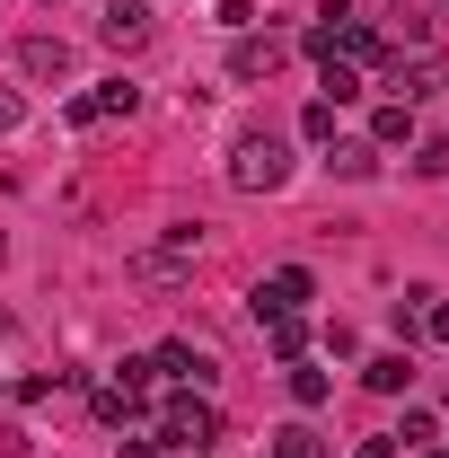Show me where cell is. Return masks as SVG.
Wrapping results in <instances>:
<instances>
[{
    "mask_svg": "<svg viewBox=\"0 0 449 458\" xmlns=\"http://www.w3.org/2000/svg\"><path fill=\"white\" fill-rule=\"evenodd\" d=\"M318 300V274L309 265H282V274H265V283L247 291V309H256V327H274V318H300Z\"/></svg>",
    "mask_w": 449,
    "mask_h": 458,
    "instance_id": "cell-4",
    "label": "cell"
},
{
    "mask_svg": "<svg viewBox=\"0 0 449 458\" xmlns=\"http://www.w3.org/2000/svg\"><path fill=\"white\" fill-rule=\"evenodd\" d=\"M361 388H370V397H405V388H414V352H370V361H361Z\"/></svg>",
    "mask_w": 449,
    "mask_h": 458,
    "instance_id": "cell-12",
    "label": "cell"
},
{
    "mask_svg": "<svg viewBox=\"0 0 449 458\" xmlns=\"http://www.w3.org/2000/svg\"><path fill=\"white\" fill-rule=\"evenodd\" d=\"M114 458H159V441H114Z\"/></svg>",
    "mask_w": 449,
    "mask_h": 458,
    "instance_id": "cell-27",
    "label": "cell"
},
{
    "mask_svg": "<svg viewBox=\"0 0 449 458\" xmlns=\"http://www.w3.org/2000/svg\"><path fill=\"white\" fill-rule=\"evenodd\" d=\"M36 441H27V423H0V458H27Z\"/></svg>",
    "mask_w": 449,
    "mask_h": 458,
    "instance_id": "cell-25",
    "label": "cell"
},
{
    "mask_svg": "<svg viewBox=\"0 0 449 458\" xmlns=\"http://www.w3.org/2000/svg\"><path fill=\"white\" fill-rule=\"evenodd\" d=\"M18 71H27L36 89H62V80L80 71V54H71L62 36H18Z\"/></svg>",
    "mask_w": 449,
    "mask_h": 458,
    "instance_id": "cell-7",
    "label": "cell"
},
{
    "mask_svg": "<svg viewBox=\"0 0 449 458\" xmlns=\"http://www.w3.org/2000/svg\"><path fill=\"white\" fill-rule=\"evenodd\" d=\"M150 361H159V379H176V388H203V397H212V379H221V361H212L203 344H159Z\"/></svg>",
    "mask_w": 449,
    "mask_h": 458,
    "instance_id": "cell-8",
    "label": "cell"
},
{
    "mask_svg": "<svg viewBox=\"0 0 449 458\" xmlns=\"http://www.w3.org/2000/svg\"><path fill=\"white\" fill-rule=\"evenodd\" d=\"M265 352L274 361H309V318H274L265 327Z\"/></svg>",
    "mask_w": 449,
    "mask_h": 458,
    "instance_id": "cell-14",
    "label": "cell"
},
{
    "mask_svg": "<svg viewBox=\"0 0 449 458\" xmlns=\"http://www.w3.org/2000/svg\"><path fill=\"white\" fill-rule=\"evenodd\" d=\"M282 62H291L282 36H238V45H229V80H274Z\"/></svg>",
    "mask_w": 449,
    "mask_h": 458,
    "instance_id": "cell-10",
    "label": "cell"
},
{
    "mask_svg": "<svg viewBox=\"0 0 449 458\" xmlns=\"http://www.w3.org/2000/svg\"><path fill=\"white\" fill-rule=\"evenodd\" d=\"M97 45L141 54V45H150V0H97Z\"/></svg>",
    "mask_w": 449,
    "mask_h": 458,
    "instance_id": "cell-6",
    "label": "cell"
},
{
    "mask_svg": "<svg viewBox=\"0 0 449 458\" xmlns=\"http://www.w3.org/2000/svg\"><path fill=\"white\" fill-rule=\"evenodd\" d=\"M18 123H27V98H18V89H0V132H18Z\"/></svg>",
    "mask_w": 449,
    "mask_h": 458,
    "instance_id": "cell-26",
    "label": "cell"
},
{
    "mask_svg": "<svg viewBox=\"0 0 449 458\" xmlns=\"http://www.w3.org/2000/svg\"><path fill=\"white\" fill-rule=\"evenodd\" d=\"M423 335H432V344H449V300H441V291H432V309H423Z\"/></svg>",
    "mask_w": 449,
    "mask_h": 458,
    "instance_id": "cell-24",
    "label": "cell"
},
{
    "mask_svg": "<svg viewBox=\"0 0 449 458\" xmlns=\"http://www.w3.org/2000/svg\"><path fill=\"white\" fill-rule=\"evenodd\" d=\"M89 405H97V423H106V432H132V423H141V388H123V379H97V388H89Z\"/></svg>",
    "mask_w": 449,
    "mask_h": 458,
    "instance_id": "cell-11",
    "label": "cell"
},
{
    "mask_svg": "<svg viewBox=\"0 0 449 458\" xmlns=\"http://www.w3.org/2000/svg\"><path fill=\"white\" fill-rule=\"evenodd\" d=\"M414 176L441 185V176H449V141H414Z\"/></svg>",
    "mask_w": 449,
    "mask_h": 458,
    "instance_id": "cell-20",
    "label": "cell"
},
{
    "mask_svg": "<svg viewBox=\"0 0 449 458\" xmlns=\"http://www.w3.org/2000/svg\"><path fill=\"white\" fill-rule=\"evenodd\" d=\"M274 458H326V441H318L309 423H282V432H274Z\"/></svg>",
    "mask_w": 449,
    "mask_h": 458,
    "instance_id": "cell-17",
    "label": "cell"
},
{
    "mask_svg": "<svg viewBox=\"0 0 449 458\" xmlns=\"http://www.w3.org/2000/svg\"><path fill=\"white\" fill-rule=\"evenodd\" d=\"M423 458H449V441H423Z\"/></svg>",
    "mask_w": 449,
    "mask_h": 458,
    "instance_id": "cell-28",
    "label": "cell"
},
{
    "mask_svg": "<svg viewBox=\"0 0 449 458\" xmlns=\"http://www.w3.org/2000/svg\"><path fill=\"white\" fill-rule=\"evenodd\" d=\"M159 441H168V450H212V441H221V405L203 397V388H176L168 405H159Z\"/></svg>",
    "mask_w": 449,
    "mask_h": 458,
    "instance_id": "cell-3",
    "label": "cell"
},
{
    "mask_svg": "<svg viewBox=\"0 0 449 458\" xmlns=\"http://www.w3.org/2000/svg\"><path fill=\"white\" fill-rule=\"evenodd\" d=\"M62 379H71V370H54V379H45V370H27V379H18L9 397H18V405H45V397H54V388H62Z\"/></svg>",
    "mask_w": 449,
    "mask_h": 458,
    "instance_id": "cell-22",
    "label": "cell"
},
{
    "mask_svg": "<svg viewBox=\"0 0 449 458\" xmlns=\"http://www.w3.org/2000/svg\"><path fill=\"white\" fill-rule=\"evenodd\" d=\"M132 106H141V89H132V80H97V89H80V98H71V123L89 132V123H106V114H132Z\"/></svg>",
    "mask_w": 449,
    "mask_h": 458,
    "instance_id": "cell-9",
    "label": "cell"
},
{
    "mask_svg": "<svg viewBox=\"0 0 449 458\" xmlns=\"http://www.w3.org/2000/svg\"><path fill=\"white\" fill-rule=\"evenodd\" d=\"M282 370H291V397L300 405H326V388H335L326 370H309V361H282Z\"/></svg>",
    "mask_w": 449,
    "mask_h": 458,
    "instance_id": "cell-18",
    "label": "cell"
},
{
    "mask_svg": "<svg viewBox=\"0 0 449 458\" xmlns=\"http://www.w3.org/2000/svg\"><path fill=\"white\" fill-rule=\"evenodd\" d=\"M441 89H449V62L432 54V45H414V54L388 62V98H396V106H432Z\"/></svg>",
    "mask_w": 449,
    "mask_h": 458,
    "instance_id": "cell-5",
    "label": "cell"
},
{
    "mask_svg": "<svg viewBox=\"0 0 449 458\" xmlns=\"http://www.w3.org/2000/svg\"><path fill=\"white\" fill-rule=\"evenodd\" d=\"M352 458H405V441H396V432H361V450Z\"/></svg>",
    "mask_w": 449,
    "mask_h": 458,
    "instance_id": "cell-23",
    "label": "cell"
},
{
    "mask_svg": "<svg viewBox=\"0 0 449 458\" xmlns=\"http://www.w3.org/2000/svg\"><path fill=\"white\" fill-rule=\"evenodd\" d=\"M396 141H414V106H396V98H388V106L370 114V150H396Z\"/></svg>",
    "mask_w": 449,
    "mask_h": 458,
    "instance_id": "cell-13",
    "label": "cell"
},
{
    "mask_svg": "<svg viewBox=\"0 0 449 458\" xmlns=\"http://www.w3.org/2000/svg\"><path fill=\"white\" fill-rule=\"evenodd\" d=\"M229 185L238 194H282L291 185V141L282 132H238L229 141Z\"/></svg>",
    "mask_w": 449,
    "mask_h": 458,
    "instance_id": "cell-2",
    "label": "cell"
},
{
    "mask_svg": "<svg viewBox=\"0 0 449 458\" xmlns=\"http://www.w3.org/2000/svg\"><path fill=\"white\" fill-rule=\"evenodd\" d=\"M423 309H432V291H405V300H396V335H405V344L423 335Z\"/></svg>",
    "mask_w": 449,
    "mask_h": 458,
    "instance_id": "cell-21",
    "label": "cell"
},
{
    "mask_svg": "<svg viewBox=\"0 0 449 458\" xmlns=\"http://www.w3.org/2000/svg\"><path fill=\"white\" fill-rule=\"evenodd\" d=\"M300 141H318V150L335 141V106H326V98H309V114H300Z\"/></svg>",
    "mask_w": 449,
    "mask_h": 458,
    "instance_id": "cell-19",
    "label": "cell"
},
{
    "mask_svg": "<svg viewBox=\"0 0 449 458\" xmlns=\"http://www.w3.org/2000/svg\"><path fill=\"white\" fill-rule=\"evenodd\" d=\"M335 176H352V185L379 176V150H370V141H335Z\"/></svg>",
    "mask_w": 449,
    "mask_h": 458,
    "instance_id": "cell-16",
    "label": "cell"
},
{
    "mask_svg": "<svg viewBox=\"0 0 449 458\" xmlns=\"http://www.w3.org/2000/svg\"><path fill=\"white\" fill-rule=\"evenodd\" d=\"M194 256H203V229L176 221V229H159L150 247H132V256H123V274H132L141 291H176L185 274H194Z\"/></svg>",
    "mask_w": 449,
    "mask_h": 458,
    "instance_id": "cell-1",
    "label": "cell"
},
{
    "mask_svg": "<svg viewBox=\"0 0 449 458\" xmlns=\"http://www.w3.org/2000/svg\"><path fill=\"white\" fill-rule=\"evenodd\" d=\"M318 71H326V89H318L326 106H352V98H370V80H361L352 62H318Z\"/></svg>",
    "mask_w": 449,
    "mask_h": 458,
    "instance_id": "cell-15",
    "label": "cell"
}]
</instances>
